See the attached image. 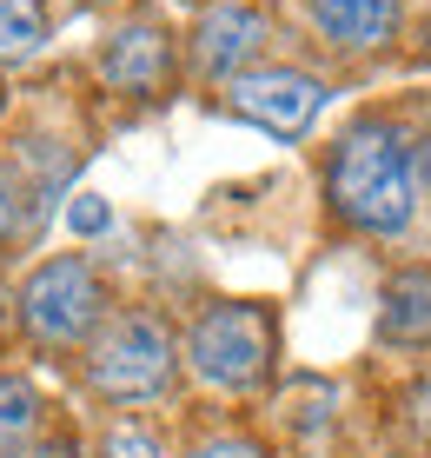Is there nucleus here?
<instances>
[{
    "label": "nucleus",
    "instance_id": "nucleus-1",
    "mask_svg": "<svg viewBox=\"0 0 431 458\" xmlns=\"http://www.w3.org/2000/svg\"><path fill=\"white\" fill-rule=\"evenodd\" d=\"M325 193L365 233H405L418 213V147L392 120H359L332 147Z\"/></svg>",
    "mask_w": 431,
    "mask_h": 458
},
{
    "label": "nucleus",
    "instance_id": "nucleus-2",
    "mask_svg": "<svg viewBox=\"0 0 431 458\" xmlns=\"http://www.w3.org/2000/svg\"><path fill=\"white\" fill-rule=\"evenodd\" d=\"M186 359L213 392H252L273 366V319L259 306H213L199 312Z\"/></svg>",
    "mask_w": 431,
    "mask_h": 458
},
{
    "label": "nucleus",
    "instance_id": "nucleus-3",
    "mask_svg": "<svg viewBox=\"0 0 431 458\" xmlns=\"http://www.w3.org/2000/svg\"><path fill=\"white\" fill-rule=\"evenodd\" d=\"M87 378L93 392H106V399L133 405V399H153V392H166L173 378V333L153 319V312H126L100 333L87 359Z\"/></svg>",
    "mask_w": 431,
    "mask_h": 458
},
{
    "label": "nucleus",
    "instance_id": "nucleus-4",
    "mask_svg": "<svg viewBox=\"0 0 431 458\" xmlns=\"http://www.w3.org/2000/svg\"><path fill=\"white\" fill-rule=\"evenodd\" d=\"M106 293H100V273H93L87 259H46L34 279L21 286V326L34 333L40 345H73L93 333V319H100Z\"/></svg>",
    "mask_w": 431,
    "mask_h": 458
},
{
    "label": "nucleus",
    "instance_id": "nucleus-5",
    "mask_svg": "<svg viewBox=\"0 0 431 458\" xmlns=\"http://www.w3.org/2000/svg\"><path fill=\"white\" fill-rule=\"evenodd\" d=\"M232 106L246 120L273 126V133H306L318 120V106H325V87L312 81V73H292V67H266V73H239L232 81Z\"/></svg>",
    "mask_w": 431,
    "mask_h": 458
},
{
    "label": "nucleus",
    "instance_id": "nucleus-6",
    "mask_svg": "<svg viewBox=\"0 0 431 458\" xmlns=\"http://www.w3.org/2000/svg\"><path fill=\"white\" fill-rule=\"evenodd\" d=\"M100 73H106V87H120V93H159L166 73H173V47L147 21L120 27V34L106 40V54H100Z\"/></svg>",
    "mask_w": 431,
    "mask_h": 458
},
{
    "label": "nucleus",
    "instance_id": "nucleus-7",
    "mask_svg": "<svg viewBox=\"0 0 431 458\" xmlns=\"http://www.w3.org/2000/svg\"><path fill=\"white\" fill-rule=\"evenodd\" d=\"M259 40H266L259 7L226 0V7L199 13V27H193V60H199V73H232V67H246V54H252Z\"/></svg>",
    "mask_w": 431,
    "mask_h": 458
},
{
    "label": "nucleus",
    "instance_id": "nucleus-8",
    "mask_svg": "<svg viewBox=\"0 0 431 458\" xmlns=\"http://www.w3.org/2000/svg\"><path fill=\"white\" fill-rule=\"evenodd\" d=\"M312 21L318 34L345 54H372V47L392 40V21H398V0H312Z\"/></svg>",
    "mask_w": 431,
    "mask_h": 458
},
{
    "label": "nucleus",
    "instance_id": "nucleus-9",
    "mask_svg": "<svg viewBox=\"0 0 431 458\" xmlns=\"http://www.w3.org/2000/svg\"><path fill=\"white\" fill-rule=\"evenodd\" d=\"M392 345H425L431 339V266H405L385 286V312H378Z\"/></svg>",
    "mask_w": 431,
    "mask_h": 458
},
{
    "label": "nucleus",
    "instance_id": "nucleus-10",
    "mask_svg": "<svg viewBox=\"0 0 431 458\" xmlns=\"http://www.w3.org/2000/svg\"><path fill=\"white\" fill-rule=\"evenodd\" d=\"M46 47V7L40 0H0V60H34Z\"/></svg>",
    "mask_w": 431,
    "mask_h": 458
},
{
    "label": "nucleus",
    "instance_id": "nucleus-11",
    "mask_svg": "<svg viewBox=\"0 0 431 458\" xmlns=\"http://www.w3.org/2000/svg\"><path fill=\"white\" fill-rule=\"evenodd\" d=\"M40 425V392L27 378H0V458H13Z\"/></svg>",
    "mask_w": 431,
    "mask_h": 458
},
{
    "label": "nucleus",
    "instance_id": "nucleus-12",
    "mask_svg": "<svg viewBox=\"0 0 431 458\" xmlns=\"http://www.w3.org/2000/svg\"><path fill=\"white\" fill-rule=\"evenodd\" d=\"M27 226H40V186H27L21 166L0 160V252L27 240Z\"/></svg>",
    "mask_w": 431,
    "mask_h": 458
},
{
    "label": "nucleus",
    "instance_id": "nucleus-13",
    "mask_svg": "<svg viewBox=\"0 0 431 458\" xmlns=\"http://www.w3.org/2000/svg\"><path fill=\"white\" fill-rule=\"evenodd\" d=\"M106 458H166V445H159V438L147 432V425H114V432H106Z\"/></svg>",
    "mask_w": 431,
    "mask_h": 458
},
{
    "label": "nucleus",
    "instance_id": "nucleus-14",
    "mask_svg": "<svg viewBox=\"0 0 431 458\" xmlns=\"http://www.w3.org/2000/svg\"><path fill=\"white\" fill-rule=\"evenodd\" d=\"M106 219H114V213H106L100 193H80L73 207H67V226H73V233H106Z\"/></svg>",
    "mask_w": 431,
    "mask_h": 458
},
{
    "label": "nucleus",
    "instance_id": "nucleus-15",
    "mask_svg": "<svg viewBox=\"0 0 431 458\" xmlns=\"http://www.w3.org/2000/svg\"><path fill=\"white\" fill-rule=\"evenodd\" d=\"M193 458H266V445H252V438H239V432H219V438H206V445H193Z\"/></svg>",
    "mask_w": 431,
    "mask_h": 458
},
{
    "label": "nucleus",
    "instance_id": "nucleus-16",
    "mask_svg": "<svg viewBox=\"0 0 431 458\" xmlns=\"http://www.w3.org/2000/svg\"><path fill=\"white\" fill-rule=\"evenodd\" d=\"M405 425H411V432H418L425 445H431V378H418V386L405 392Z\"/></svg>",
    "mask_w": 431,
    "mask_h": 458
},
{
    "label": "nucleus",
    "instance_id": "nucleus-17",
    "mask_svg": "<svg viewBox=\"0 0 431 458\" xmlns=\"http://www.w3.org/2000/svg\"><path fill=\"white\" fill-rule=\"evenodd\" d=\"M40 458H80V452H73V445H46Z\"/></svg>",
    "mask_w": 431,
    "mask_h": 458
},
{
    "label": "nucleus",
    "instance_id": "nucleus-18",
    "mask_svg": "<svg viewBox=\"0 0 431 458\" xmlns=\"http://www.w3.org/2000/svg\"><path fill=\"white\" fill-rule=\"evenodd\" d=\"M67 7H114V0H67Z\"/></svg>",
    "mask_w": 431,
    "mask_h": 458
}]
</instances>
